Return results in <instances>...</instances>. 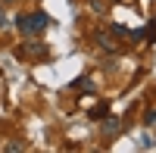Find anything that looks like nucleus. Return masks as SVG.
Wrapping results in <instances>:
<instances>
[{"label": "nucleus", "instance_id": "9", "mask_svg": "<svg viewBox=\"0 0 156 153\" xmlns=\"http://www.w3.org/2000/svg\"><path fill=\"white\" fill-rule=\"evenodd\" d=\"M0 3H16V0H0Z\"/></svg>", "mask_w": 156, "mask_h": 153}, {"label": "nucleus", "instance_id": "4", "mask_svg": "<svg viewBox=\"0 0 156 153\" xmlns=\"http://www.w3.org/2000/svg\"><path fill=\"white\" fill-rule=\"evenodd\" d=\"M103 119H106V116H103ZM119 128H122L119 119H106V122H103V134H115Z\"/></svg>", "mask_w": 156, "mask_h": 153}, {"label": "nucleus", "instance_id": "3", "mask_svg": "<svg viewBox=\"0 0 156 153\" xmlns=\"http://www.w3.org/2000/svg\"><path fill=\"white\" fill-rule=\"evenodd\" d=\"M22 53H28V56H41V53H44V44H37V41H25V44H22Z\"/></svg>", "mask_w": 156, "mask_h": 153}, {"label": "nucleus", "instance_id": "5", "mask_svg": "<svg viewBox=\"0 0 156 153\" xmlns=\"http://www.w3.org/2000/svg\"><path fill=\"white\" fill-rule=\"evenodd\" d=\"M87 6H90V12L103 16V12H106V0H87Z\"/></svg>", "mask_w": 156, "mask_h": 153}, {"label": "nucleus", "instance_id": "8", "mask_svg": "<svg viewBox=\"0 0 156 153\" xmlns=\"http://www.w3.org/2000/svg\"><path fill=\"white\" fill-rule=\"evenodd\" d=\"M3 25H6V16H3V9H0V28H3Z\"/></svg>", "mask_w": 156, "mask_h": 153}, {"label": "nucleus", "instance_id": "6", "mask_svg": "<svg viewBox=\"0 0 156 153\" xmlns=\"http://www.w3.org/2000/svg\"><path fill=\"white\" fill-rule=\"evenodd\" d=\"M144 37H147V41H156V19L147 25V31H144Z\"/></svg>", "mask_w": 156, "mask_h": 153}, {"label": "nucleus", "instance_id": "7", "mask_svg": "<svg viewBox=\"0 0 156 153\" xmlns=\"http://www.w3.org/2000/svg\"><path fill=\"white\" fill-rule=\"evenodd\" d=\"M147 125H156V109H150V112H147Z\"/></svg>", "mask_w": 156, "mask_h": 153}, {"label": "nucleus", "instance_id": "1", "mask_svg": "<svg viewBox=\"0 0 156 153\" xmlns=\"http://www.w3.org/2000/svg\"><path fill=\"white\" fill-rule=\"evenodd\" d=\"M47 25H50V16H47L44 9H37V12H25V16H16V28H19L22 34H28V37L41 34Z\"/></svg>", "mask_w": 156, "mask_h": 153}, {"label": "nucleus", "instance_id": "2", "mask_svg": "<svg viewBox=\"0 0 156 153\" xmlns=\"http://www.w3.org/2000/svg\"><path fill=\"white\" fill-rule=\"evenodd\" d=\"M97 44H100L103 50H109V53L119 50V41H115V34H112L109 28H100V31H97Z\"/></svg>", "mask_w": 156, "mask_h": 153}]
</instances>
